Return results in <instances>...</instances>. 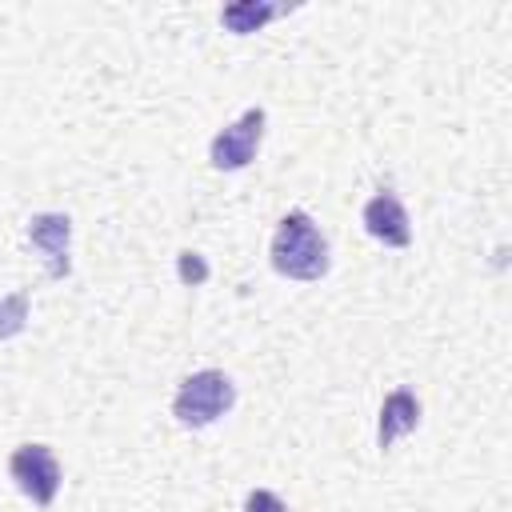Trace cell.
Returning <instances> with one entry per match:
<instances>
[{"mask_svg": "<svg viewBox=\"0 0 512 512\" xmlns=\"http://www.w3.org/2000/svg\"><path fill=\"white\" fill-rule=\"evenodd\" d=\"M28 240L32 248L48 260V276L52 280H64L72 272V260H68V244H72V220L64 212H40L28 220Z\"/></svg>", "mask_w": 512, "mask_h": 512, "instance_id": "cell-6", "label": "cell"}, {"mask_svg": "<svg viewBox=\"0 0 512 512\" xmlns=\"http://www.w3.org/2000/svg\"><path fill=\"white\" fill-rule=\"evenodd\" d=\"M268 260L280 276L288 280H320L328 276L332 268V252H328V240L324 232L316 228V220L304 212V208H292L276 232H272V244H268Z\"/></svg>", "mask_w": 512, "mask_h": 512, "instance_id": "cell-1", "label": "cell"}, {"mask_svg": "<svg viewBox=\"0 0 512 512\" xmlns=\"http://www.w3.org/2000/svg\"><path fill=\"white\" fill-rule=\"evenodd\" d=\"M264 108H248L240 120H232L228 128H220L208 144V164L216 172H240L256 160V148L264 140Z\"/></svg>", "mask_w": 512, "mask_h": 512, "instance_id": "cell-4", "label": "cell"}, {"mask_svg": "<svg viewBox=\"0 0 512 512\" xmlns=\"http://www.w3.org/2000/svg\"><path fill=\"white\" fill-rule=\"evenodd\" d=\"M416 424H420V400H416V392H412V388H392V392L384 396V404H380L376 448L388 452L400 436L416 432Z\"/></svg>", "mask_w": 512, "mask_h": 512, "instance_id": "cell-7", "label": "cell"}, {"mask_svg": "<svg viewBox=\"0 0 512 512\" xmlns=\"http://www.w3.org/2000/svg\"><path fill=\"white\" fill-rule=\"evenodd\" d=\"M360 224L372 240H380L384 248H408L412 244V220L408 208L400 204L396 192H376L364 208H360Z\"/></svg>", "mask_w": 512, "mask_h": 512, "instance_id": "cell-5", "label": "cell"}, {"mask_svg": "<svg viewBox=\"0 0 512 512\" xmlns=\"http://www.w3.org/2000/svg\"><path fill=\"white\" fill-rule=\"evenodd\" d=\"M284 8L280 4H268V0H240V4H224L220 8V24L232 32V36H248V32H260L268 20H276Z\"/></svg>", "mask_w": 512, "mask_h": 512, "instance_id": "cell-8", "label": "cell"}, {"mask_svg": "<svg viewBox=\"0 0 512 512\" xmlns=\"http://www.w3.org/2000/svg\"><path fill=\"white\" fill-rule=\"evenodd\" d=\"M236 404V384L228 372L220 368H200L192 376L180 380L176 396H172V416L184 428H208L216 424L228 408Z\"/></svg>", "mask_w": 512, "mask_h": 512, "instance_id": "cell-2", "label": "cell"}, {"mask_svg": "<svg viewBox=\"0 0 512 512\" xmlns=\"http://www.w3.org/2000/svg\"><path fill=\"white\" fill-rule=\"evenodd\" d=\"M244 512H288V504L276 492H268V488H252L244 496Z\"/></svg>", "mask_w": 512, "mask_h": 512, "instance_id": "cell-10", "label": "cell"}, {"mask_svg": "<svg viewBox=\"0 0 512 512\" xmlns=\"http://www.w3.org/2000/svg\"><path fill=\"white\" fill-rule=\"evenodd\" d=\"M24 324H28V292L20 288V292L0 296V340L20 336V332H24Z\"/></svg>", "mask_w": 512, "mask_h": 512, "instance_id": "cell-9", "label": "cell"}, {"mask_svg": "<svg viewBox=\"0 0 512 512\" xmlns=\"http://www.w3.org/2000/svg\"><path fill=\"white\" fill-rule=\"evenodd\" d=\"M204 276H208L204 260L196 252H180V280H204Z\"/></svg>", "mask_w": 512, "mask_h": 512, "instance_id": "cell-11", "label": "cell"}, {"mask_svg": "<svg viewBox=\"0 0 512 512\" xmlns=\"http://www.w3.org/2000/svg\"><path fill=\"white\" fill-rule=\"evenodd\" d=\"M8 476L40 508H48L56 500V492H60V460H56V452L48 444H20V448H12Z\"/></svg>", "mask_w": 512, "mask_h": 512, "instance_id": "cell-3", "label": "cell"}]
</instances>
